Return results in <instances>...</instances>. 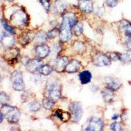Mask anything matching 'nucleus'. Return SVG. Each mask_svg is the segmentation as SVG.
<instances>
[{
  "mask_svg": "<svg viewBox=\"0 0 131 131\" xmlns=\"http://www.w3.org/2000/svg\"><path fill=\"white\" fill-rule=\"evenodd\" d=\"M78 23L76 17L72 13L64 15L60 28L59 37L62 42H68L72 37V29Z\"/></svg>",
  "mask_w": 131,
  "mask_h": 131,
  "instance_id": "f257e3e1",
  "label": "nucleus"
},
{
  "mask_svg": "<svg viewBox=\"0 0 131 131\" xmlns=\"http://www.w3.org/2000/svg\"><path fill=\"white\" fill-rule=\"evenodd\" d=\"M1 112L10 124H16L20 118V112L19 110L17 107L10 106L8 104L2 106Z\"/></svg>",
  "mask_w": 131,
  "mask_h": 131,
  "instance_id": "f03ea898",
  "label": "nucleus"
},
{
  "mask_svg": "<svg viewBox=\"0 0 131 131\" xmlns=\"http://www.w3.org/2000/svg\"><path fill=\"white\" fill-rule=\"evenodd\" d=\"M11 24L16 27L24 26L28 25V16L23 9H19L13 13L10 16Z\"/></svg>",
  "mask_w": 131,
  "mask_h": 131,
  "instance_id": "7ed1b4c3",
  "label": "nucleus"
},
{
  "mask_svg": "<svg viewBox=\"0 0 131 131\" xmlns=\"http://www.w3.org/2000/svg\"><path fill=\"white\" fill-rule=\"evenodd\" d=\"M10 81L13 88L17 91H23L25 89V84L23 80V75L20 71L16 70L10 75Z\"/></svg>",
  "mask_w": 131,
  "mask_h": 131,
  "instance_id": "20e7f679",
  "label": "nucleus"
},
{
  "mask_svg": "<svg viewBox=\"0 0 131 131\" xmlns=\"http://www.w3.org/2000/svg\"><path fill=\"white\" fill-rule=\"evenodd\" d=\"M69 109L72 115V121L73 123H78L81 120L83 113V110L80 103L73 102L70 104Z\"/></svg>",
  "mask_w": 131,
  "mask_h": 131,
  "instance_id": "39448f33",
  "label": "nucleus"
},
{
  "mask_svg": "<svg viewBox=\"0 0 131 131\" xmlns=\"http://www.w3.org/2000/svg\"><path fill=\"white\" fill-rule=\"evenodd\" d=\"M19 55V50L17 48L9 47L2 54V58L7 61L9 64H16L18 62V57Z\"/></svg>",
  "mask_w": 131,
  "mask_h": 131,
  "instance_id": "423d86ee",
  "label": "nucleus"
},
{
  "mask_svg": "<svg viewBox=\"0 0 131 131\" xmlns=\"http://www.w3.org/2000/svg\"><path fill=\"white\" fill-rule=\"evenodd\" d=\"M104 127V122L101 119L98 117H91L86 123L85 130L100 131Z\"/></svg>",
  "mask_w": 131,
  "mask_h": 131,
  "instance_id": "0eeeda50",
  "label": "nucleus"
},
{
  "mask_svg": "<svg viewBox=\"0 0 131 131\" xmlns=\"http://www.w3.org/2000/svg\"><path fill=\"white\" fill-rule=\"evenodd\" d=\"M112 60L110 59L108 56L102 52L96 54L92 58V62L96 66L103 67V66H108L112 64Z\"/></svg>",
  "mask_w": 131,
  "mask_h": 131,
  "instance_id": "6e6552de",
  "label": "nucleus"
},
{
  "mask_svg": "<svg viewBox=\"0 0 131 131\" xmlns=\"http://www.w3.org/2000/svg\"><path fill=\"white\" fill-rule=\"evenodd\" d=\"M25 65L26 70L29 72L34 73L40 70L41 68L43 66V61L39 58H34V59L29 60Z\"/></svg>",
  "mask_w": 131,
  "mask_h": 131,
  "instance_id": "1a4fd4ad",
  "label": "nucleus"
},
{
  "mask_svg": "<svg viewBox=\"0 0 131 131\" xmlns=\"http://www.w3.org/2000/svg\"><path fill=\"white\" fill-rule=\"evenodd\" d=\"M61 86L57 83H52L50 85L49 91V96L54 101L58 100L61 97Z\"/></svg>",
  "mask_w": 131,
  "mask_h": 131,
  "instance_id": "9d476101",
  "label": "nucleus"
},
{
  "mask_svg": "<svg viewBox=\"0 0 131 131\" xmlns=\"http://www.w3.org/2000/svg\"><path fill=\"white\" fill-rule=\"evenodd\" d=\"M78 6L85 13H91L93 10V3L91 0H78Z\"/></svg>",
  "mask_w": 131,
  "mask_h": 131,
  "instance_id": "9b49d317",
  "label": "nucleus"
},
{
  "mask_svg": "<svg viewBox=\"0 0 131 131\" xmlns=\"http://www.w3.org/2000/svg\"><path fill=\"white\" fill-rule=\"evenodd\" d=\"M104 81L107 87H109L113 91H117L121 88V85H122L119 79L117 78H112V77H106L104 78Z\"/></svg>",
  "mask_w": 131,
  "mask_h": 131,
  "instance_id": "f8f14e48",
  "label": "nucleus"
},
{
  "mask_svg": "<svg viewBox=\"0 0 131 131\" xmlns=\"http://www.w3.org/2000/svg\"><path fill=\"white\" fill-rule=\"evenodd\" d=\"M50 48L48 45L45 44L38 45L36 48V52L37 55L41 58H45L49 55L50 53Z\"/></svg>",
  "mask_w": 131,
  "mask_h": 131,
  "instance_id": "ddd939ff",
  "label": "nucleus"
},
{
  "mask_svg": "<svg viewBox=\"0 0 131 131\" xmlns=\"http://www.w3.org/2000/svg\"><path fill=\"white\" fill-rule=\"evenodd\" d=\"M68 63V60L66 57H62L58 58L55 61L54 65V70L58 72H62Z\"/></svg>",
  "mask_w": 131,
  "mask_h": 131,
  "instance_id": "4468645a",
  "label": "nucleus"
},
{
  "mask_svg": "<svg viewBox=\"0 0 131 131\" xmlns=\"http://www.w3.org/2000/svg\"><path fill=\"white\" fill-rule=\"evenodd\" d=\"M81 68V63L77 60H72L69 62L65 68V71L67 73H73L77 72Z\"/></svg>",
  "mask_w": 131,
  "mask_h": 131,
  "instance_id": "2eb2a0df",
  "label": "nucleus"
},
{
  "mask_svg": "<svg viewBox=\"0 0 131 131\" xmlns=\"http://www.w3.org/2000/svg\"><path fill=\"white\" fill-rule=\"evenodd\" d=\"M1 42H2V45L5 47H12L13 45L15 44V37H13V34H10V33H9V34L5 33L2 39H1Z\"/></svg>",
  "mask_w": 131,
  "mask_h": 131,
  "instance_id": "dca6fc26",
  "label": "nucleus"
},
{
  "mask_svg": "<svg viewBox=\"0 0 131 131\" xmlns=\"http://www.w3.org/2000/svg\"><path fill=\"white\" fill-rule=\"evenodd\" d=\"M103 99L106 103H112L114 98L113 91L109 87H105L102 91Z\"/></svg>",
  "mask_w": 131,
  "mask_h": 131,
  "instance_id": "f3484780",
  "label": "nucleus"
},
{
  "mask_svg": "<svg viewBox=\"0 0 131 131\" xmlns=\"http://www.w3.org/2000/svg\"><path fill=\"white\" fill-rule=\"evenodd\" d=\"M79 79L81 83L86 85L90 83L92 79V74L88 70H85L79 73Z\"/></svg>",
  "mask_w": 131,
  "mask_h": 131,
  "instance_id": "a211bd4d",
  "label": "nucleus"
},
{
  "mask_svg": "<svg viewBox=\"0 0 131 131\" xmlns=\"http://www.w3.org/2000/svg\"><path fill=\"white\" fill-rule=\"evenodd\" d=\"M55 116H57L58 119H60L62 122H67L70 119V113L67 112H64L62 110H57L54 112Z\"/></svg>",
  "mask_w": 131,
  "mask_h": 131,
  "instance_id": "6ab92c4d",
  "label": "nucleus"
},
{
  "mask_svg": "<svg viewBox=\"0 0 131 131\" xmlns=\"http://www.w3.org/2000/svg\"><path fill=\"white\" fill-rule=\"evenodd\" d=\"M47 35L43 31H39L35 35L34 39L38 45L45 44V42L47 41Z\"/></svg>",
  "mask_w": 131,
  "mask_h": 131,
  "instance_id": "aec40b11",
  "label": "nucleus"
},
{
  "mask_svg": "<svg viewBox=\"0 0 131 131\" xmlns=\"http://www.w3.org/2000/svg\"><path fill=\"white\" fill-rule=\"evenodd\" d=\"M54 7L58 13H63L66 8V3L64 0H55Z\"/></svg>",
  "mask_w": 131,
  "mask_h": 131,
  "instance_id": "412c9836",
  "label": "nucleus"
},
{
  "mask_svg": "<svg viewBox=\"0 0 131 131\" xmlns=\"http://www.w3.org/2000/svg\"><path fill=\"white\" fill-rule=\"evenodd\" d=\"M30 41H31V37H30V35L28 32L23 33L18 37V42L22 45H28L30 42Z\"/></svg>",
  "mask_w": 131,
  "mask_h": 131,
  "instance_id": "4be33fe9",
  "label": "nucleus"
},
{
  "mask_svg": "<svg viewBox=\"0 0 131 131\" xmlns=\"http://www.w3.org/2000/svg\"><path fill=\"white\" fill-rule=\"evenodd\" d=\"M121 26L125 34L127 37H131V23L127 20H123Z\"/></svg>",
  "mask_w": 131,
  "mask_h": 131,
  "instance_id": "5701e85b",
  "label": "nucleus"
},
{
  "mask_svg": "<svg viewBox=\"0 0 131 131\" xmlns=\"http://www.w3.org/2000/svg\"><path fill=\"white\" fill-rule=\"evenodd\" d=\"M73 49L76 52L80 54L86 51V47L83 43L81 41H75L73 45Z\"/></svg>",
  "mask_w": 131,
  "mask_h": 131,
  "instance_id": "b1692460",
  "label": "nucleus"
},
{
  "mask_svg": "<svg viewBox=\"0 0 131 131\" xmlns=\"http://www.w3.org/2000/svg\"><path fill=\"white\" fill-rule=\"evenodd\" d=\"M54 101L51 98H45L43 100V106L46 110H51L54 107Z\"/></svg>",
  "mask_w": 131,
  "mask_h": 131,
  "instance_id": "393cba45",
  "label": "nucleus"
},
{
  "mask_svg": "<svg viewBox=\"0 0 131 131\" xmlns=\"http://www.w3.org/2000/svg\"><path fill=\"white\" fill-rule=\"evenodd\" d=\"M40 73H41L43 75L47 76L49 75L50 74H51L52 72V68L49 65V64H45V65L42 66L40 70Z\"/></svg>",
  "mask_w": 131,
  "mask_h": 131,
  "instance_id": "a878e982",
  "label": "nucleus"
},
{
  "mask_svg": "<svg viewBox=\"0 0 131 131\" xmlns=\"http://www.w3.org/2000/svg\"><path fill=\"white\" fill-rule=\"evenodd\" d=\"M73 30L75 36H81L83 31V25L81 23H77V24L73 27Z\"/></svg>",
  "mask_w": 131,
  "mask_h": 131,
  "instance_id": "bb28decb",
  "label": "nucleus"
},
{
  "mask_svg": "<svg viewBox=\"0 0 131 131\" xmlns=\"http://www.w3.org/2000/svg\"><path fill=\"white\" fill-rule=\"evenodd\" d=\"M121 60L123 62H131V50H128L121 54Z\"/></svg>",
  "mask_w": 131,
  "mask_h": 131,
  "instance_id": "cd10ccee",
  "label": "nucleus"
},
{
  "mask_svg": "<svg viewBox=\"0 0 131 131\" xmlns=\"http://www.w3.org/2000/svg\"><path fill=\"white\" fill-rule=\"evenodd\" d=\"M10 102V98L9 95L5 92H0V104H7Z\"/></svg>",
  "mask_w": 131,
  "mask_h": 131,
  "instance_id": "c85d7f7f",
  "label": "nucleus"
},
{
  "mask_svg": "<svg viewBox=\"0 0 131 131\" xmlns=\"http://www.w3.org/2000/svg\"><path fill=\"white\" fill-rule=\"evenodd\" d=\"M28 107L31 112H37V111L40 110L41 106L39 103L37 102L33 101L29 104Z\"/></svg>",
  "mask_w": 131,
  "mask_h": 131,
  "instance_id": "c756f323",
  "label": "nucleus"
},
{
  "mask_svg": "<svg viewBox=\"0 0 131 131\" xmlns=\"http://www.w3.org/2000/svg\"><path fill=\"white\" fill-rule=\"evenodd\" d=\"M60 34V30H58L57 28H54L52 30H50V31H48L47 33V37L49 39H54V38H55L57 36H59Z\"/></svg>",
  "mask_w": 131,
  "mask_h": 131,
  "instance_id": "7c9ffc66",
  "label": "nucleus"
},
{
  "mask_svg": "<svg viewBox=\"0 0 131 131\" xmlns=\"http://www.w3.org/2000/svg\"><path fill=\"white\" fill-rule=\"evenodd\" d=\"M121 53L116 52H112L109 54L108 57L111 60L113 61H117V60H121Z\"/></svg>",
  "mask_w": 131,
  "mask_h": 131,
  "instance_id": "2f4dec72",
  "label": "nucleus"
},
{
  "mask_svg": "<svg viewBox=\"0 0 131 131\" xmlns=\"http://www.w3.org/2000/svg\"><path fill=\"white\" fill-rule=\"evenodd\" d=\"M2 26H3V28L6 30L8 33H10V34H15V30H14L12 26H10V25H9V24H8L6 22H5V21H2Z\"/></svg>",
  "mask_w": 131,
  "mask_h": 131,
  "instance_id": "473e14b6",
  "label": "nucleus"
},
{
  "mask_svg": "<svg viewBox=\"0 0 131 131\" xmlns=\"http://www.w3.org/2000/svg\"><path fill=\"white\" fill-rule=\"evenodd\" d=\"M104 3L108 7L113 8L117 6L118 3V0H104Z\"/></svg>",
  "mask_w": 131,
  "mask_h": 131,
  "instance_id": "72a5a7b5",
  "label": "nucleus"
},
{
  "mask_svg": "<svg viewBox=\"0 0 131 131\" xmlns=\"http://www.w3.org/2000/svg\"><path fill=\"white\" fill-rule=\"evenodd\" d=\"M110 128L111 130L114 131H119L122 130V127L120 123L117 122H113L110 125Z\"/></svg>",
  "mask_w": 131,
  "mask_h": 131,
  "instance_id": "f704fd0d",
  "label": "nucleus"
},
{
  "mask_svg": "<svg viewBox=\"0 0 131 131\" xmlns=\"http://www.w3.org/2000/svg\"><path fill=\"white\" fill-rule=\"evenodd\" d=\"M39 2H40L41 5H42L44 9H45L46 11H49V9H50V2H49V0H39Z\"/></svg>",
  "mask_w": 131,
  "mask_h": 131,
  "instance_id": "c9c22d12",
  "label": "nucleus"
},
{
  "mask_svg": "<svg viewBox=\"0 0 131 131\" xmlns=\"http://www.w3.org/2000/svg\"><path fill=\"white\" fill-rule=\"evenodd\" d=\"M125 45L130 50H131V37H128L126 41H125Z\"/></svg>",
  "mask_w": 131,
  "mask_h": 131,
  "instance_id": "e433bc0d",
  "label": "nucleus"
},
{
  "mask_svg": "<svg viewBox=\"0 0 131 131\" xmlns=\"http://www.w3.org/2000/svg\"><path fill=\"white\" fill-rule=\"evenodd\" d=\"M4 34H5V32H3V30H2V26H0V41H1V39H2V37H3V36Z\"/></svg>",
  "mask_w": 131,
  "mask_h": 131,
  "instance_id": "4c0bfd02",
  "label": "nucleus"
},
{
  "mask_svg": "<svg viewBox=\"0 0 131 131\" xmlns=\"http://www.w3.org/2000/svg\"><path fill=\"white\" fill-rule=\"evenodd\" d=\"M118 117H119V115L117 114V113H115L113 116H112V119H113V120H116V119H118Z\"/></svg>",
  "mask_w": 131,
  "mask_h": 131,
  "instance_id": "58836bf2",
  "label": "nucleus"
},
{
  "mask_svg": "<svg viewBox=\"0 0 131 131\" xmlns=\"http://www.w3.org/2000/svg\"><path fill=\"white\" fill-rule=\"evenodd\" d=\"M3 114H2L1 111H0V123L2 122V121H3Z\"/></svg>",
  "mask_w": 131,
  "mask_h": 131,
  "instance_id": "ea45409f",
  "label": "nucleus"
},
{
  "mask_svg": "<svg viewBox=\"0 0 131 131\" xmlns=\"http://www.w3.org/2000/svg\"><path fill=\"white\" fill-rule=\"evenodd\" d=\"M2 76L0 75V82L2 81Z\"/></svg>",
  "mask_w": 131,
  "mask_h": 131,
  "instance_id": "a19ab883",
  "label": "nucleus"
},
{
  "mask_svg": "<svg viewBox=\"0 0 131 131\" xmlns=\"http://www.w3.org/2000/svg\"><path fill=\"white\" fill-rule=\"evenodd\" d=\"M6 1H9V2H13L14 0H6Z\"/></svg>",
  "mask_w": 131,
  "mask_h": 131,
  "instance_id": "79ce46f5",
  "label": "nucleus"
}]
</instances>
